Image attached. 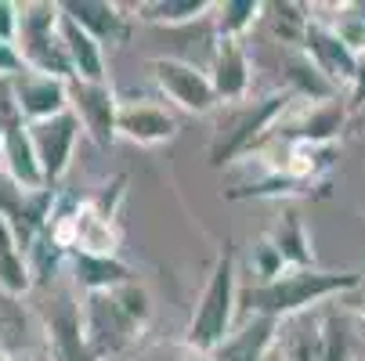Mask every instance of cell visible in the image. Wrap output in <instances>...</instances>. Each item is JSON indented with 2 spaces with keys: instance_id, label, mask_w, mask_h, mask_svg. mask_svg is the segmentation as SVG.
<instances>
[{
  "instance_id": "obj_1",
  "label": "cell",
  "mask_w": 365,
  "mask_h": 361,
  "mask_svg": "<svg viewBox=\"0 0 365 361\" xmlns=\"http://www.w3.org/2000/svg\"><path fill=\"white\" fill-rule=\"evenodd\" d=\"M358 278L354 275H315V271H300V275H286L282 282H272L264 289H250V307L264 315H279V311H297V307L340 293V289H354Z\"/></svg>"
},
{
  "instance_id": "obj_2",
  "label": "cell",
  "mask_w": 365,
  "mask_h": 361,
  "mask_svg": "<svg viewBox=\"0 0 365 361\" xmlns=\"http://www.w3.org/2000/svg\"><path fill=\"white\" fill-rule=\"evenodd\" d=\"M228 315H232V261L225 256V261L217 264V271H214L210 289H206V300L199 307V315L192 322V343L202 347V350L221 343V336L228 329Z\"/></svg>"
},
{
  "instance_id": "obj_3",
  "label": "cell",
  "mask_w": 365,
  "mask_h": 361,
  "mask_svg": "<svg viewBox=\"0 0 365 361\" xmlns=\"http://www.w3.org/2000/svg\"><path fill=\"white\" fill-rule=\"evenodd\" d=\"M73 137H76V116H69V113H62L55 120H43L40 127H33V145L40 152L43 177H58L66 170Z\"/></svg>"
},
{
  "instance_id": "obj_4",
  "label": "cell",
  "mask_w": 365,
  "mask_h": 361,
  "mask_svg": "<svg viewBox=\"0 0 365 361\" xmlns=\"http://www.w3.org/2000/svg\"><path fill=\"white\" fill-rule=\"evenodd\" d=\"M155 76H160V83L174 94V101H181L185 109H192V113H206V109L214 105V87L206 83L192 66L160 58V62H155Z\"/></svg>"
},
{
  "instance_id": "obj_5",
  "label": "cell",
  "mask_w": 365,
  "mask_h": 361,
  "mask_svg": "<svg viewBox=\"0 0 365 361\" xmlns=\"http://www.w3.org/2000/svg\"><path fill=\"white\" fill-rule=\"evenodd\" d=\"M307 47L315 51V58H319V69L329 76V80H351L358 76V62L351 55V47L344 36L322 29V26H311L307 29Z\"/></svg>"
},
{
  "instance_id": "obj_6",
  "label": "cell",
  "mask_w": 365,
  "mask_h": 361,
  "mask_svg": "<svg viewBox=\"0 0 365 361\" xmlns=\"http://www.w3.org/2000/svg\"><path fill=\"white\" fill-rule=\"evenodd\" d=\"M19 105L29 113V116H43V120H55L62 116V105H66V90L58 80L51 76H33V80H22L19 83Z\"/></svg>"
},
{
  "instance_id": "obj_7",
  "label": "cell",
  "mask_w": 365,
  "mask_h": 361,
  "mask_svg": "<svg viewBox=\"0 0 365 361\" xmlns=\"http://www.w3.org/2000/svg\"><path fill=\"white\" fill-rule=\"evenodd\" d=\"M76 98H80V113L87 120V127L98 134V141H109L113 137V127H116V113H113V94L101 87V83H83L76 87Z\"/></svg>"
},
{
  "instance_id": "obj_8",
  "label": "cell",
  "mask_w": 365,
  "mask_h": 361,
  "mask_svg": "<svg viewBox=\"0 0 365 361\" xmlns=\"http://www.w3.org/2000/svg\"><path fill=\"white\" fill-rule=\"evenodd\" d=\"M66 33V51H69V58H73V66L80 69V76L87 80V83H101V55H98V43H94V36L83 29V26H76L73 19H66V26H62Z\"/></svg>"
},
{
  "instance_id": "obj_9",
  "label": "cell",
  "mask_w": 365,
  "mask_h": 361,
  "mask_svg": "<svg viewBox=\"0 0 365 361\" xmlns=\"http://www.w3.org/2000/svg\"><path fill=\"white\" fill-rule=\"evenodd\" d=\"M116 123H120V130H127V134L138 137V141H155V137H170V134H174V120L163 116L160 109H148V105H141V109H123Z\"/></svg>"
},
{
  "instance_id": "obj_10",
  "label": "cell",
  "mask_w": 365,
  "mask_h": 361,
  "mask_svg": "<svg viewBox=\"0 0 365 361\" xmlns=\"http://www.w3.org/2000/svg\"><path fill=\"white\" fill-rule=\"evenodd\" d=\"M51 340H55V357L58 361H91L83 343H80V322L73 315V307H66L62 315L51 318Z\"/></svg>"
},
{
  "instance_id": "obj_11",
  "label": "cell",
  "mask_w": 365,
  "mask_h": 361,
  "mask_svg": "<svg viewBox=\"0 0 365 361\" xmlns=\"http://www.w3.org/2000/svg\"><path fill=\"white\" fill-rule=\"evenodd\" d=\"M268 336H272V318H257L232 343L221 347V361H257L260 350H264V343H268Z\"/></svg>"
},
{
  "instance_id": "obj_12",
  "label": "cell",
  "mask_w": 365,
  "mask_h": 361,
  "mask_svg": "<svg viewBox=\"0 0 365 361\" xmlns=\"http://www.w3.org/2000/svg\"><path fill=\"white\" fill-rule=\"evenodd\" d=\"M69 19L83 29H91L94 36H120V19L109 4H94V0H83V4H66Z\"/></svg>"
},
{
  "instance_id": "obj_13",
  "label": "cell",
  "mask_w": 365,
  "mask_h": 361,
  "mask_svg": "<svg viewBox=\"0 0 365 361\" xmlns=\"http://www.w3.org/2000/svg\"><path fill=\"white\" fill-rule=\"evenodd\" d=\"M8 159H11V174H15L19 184H26V188H40L43 170L36 167V159H33V145H29V137H26L22 130H11V134H8Z\"/></svg>"
},
{
  "instance_id": "obj_14",
  "label": "cell",
  "mask_w": 365,
  "mask_h": 361,
  "mask_svg": "<svg viewBox=\"0 0 365 361\" xmlns=\"http://www.w3.org/2000/svg\"><path fill=\"white\" fill-rule=\"evenodd\" d=\"M242 87H246V62L239 55V47L232 40H225L221 58H217V94L235 98V94H242Z\"/></svg>"
},
{
  "instance_id": "obj_15",
  "label": "cell",
  "mask_w": 365,
  "mask_h": 361,
  "mask_svg": "<svg viewBox=\"0 0 365 361\" xmlns=\"http://www.w3.org/2000/svg\"><path fill=\"white\" fill-rule=\"evenodd\" d=\"M26 286H29V275H26L22 261L15 256V242H11L8 224L0 221V289H8V293H22Z\"/></svg>"
},
{
  "instance_id": "obj_16",
  "label": "cell",
  "mask_w": 365,
  "mask_h": 361,
  "mask_svg": "<svg viewBox=\"0 0 365 361\" xmlns=\"http://www.w3.org/2000/svg\"><path fill=\"white\" fill-rule=\"evenodd\" d=\"M279 109H282V98H268V101H264V105H260L257 113H250V116L242 120V127L235 130V137H232L228 145H221V148L214 152V163H225V156H232L235 148H242V145H246V141H250V137H253V134H257L260 127H264V123H268V120H272V116H275Z\"/></svg>"
},
{
  "instance_id": "obj_17",
  "label": "cell",
  "mask_w": 365,
  "mask_h": 361,
  "mask_svg": "<svg viewBox=\"0 0 365 361\" xmlns=\"http://www.w3.org/2000/svg\"><path fill=\"white\" fill-rule=\"evenodd\" d=\"M26 340V315L11 300V293H0V350H11Z\"/></svg>"
},
{
  "instance_id": "obj_18",
  "label": "cell",
  "mask_w": 365,
  "mask_h": 361,
  "mask_svg": "<svg viewBox=\"0 0 365 361\" xmlns=\"http://www.w3.org/2000/svg\"><path fill=\"white\" fill-rule=\"evenodd\" d=\"M279 256L282 261H293V264H307L311 261V253H307V239H304V231H300V221H297V214H286V221H282V228H279Z\"/></svg>"
},
{
  "instance_id": "obj_19",
  "label": "cell",
  "mask_w": 365,
  "mask_h": 361,
  "mask_svg": "<svg viewBox=\"0 0 365 361\" xmlns=\"http://www.w3.org/2000/svg\"><path fill=\"white\" fill-rule=\"evenodd\" d=\"M76 271H80V282H83V286H116V282H123V275H127L120 264H113V261H94V256H87V253L76 256Z\"/></svg>"
},
{
  "instance_id": "obj_20",
  "label": "cell",
  "mask_w": 365,
  "mask_h": 361,
  "mask_svg": "<svg viewBox=\"0 0 365 361\" xmlns=\"http://www.w3.org/2000/svg\"><path fill=\"white\" fill-rule=\"evenodd\" d=\"M319 361H347V336H344V325H340L336 318H329V322H326Z\"/></svg>"
},
{
  "instance_id": "obj_21",
  "label": "cell",
  "mask_w": 365,
  "mask_h": 361,
  "mask_svg": "<svg viewBox=\"0 0 365 361\" xmlns=\"http://www.w3.org/2000/svg\"><path fill=\"white\" fill-rule=\"evenodd\" d=\"M340 120H344L340 105H326V109H319L315 116L304 123L300 134H304V137H329L333 130H340Z\"/></svg>"
},
{
  "instance_id": "obj_22",
  "label": "cell",
  "mask_w": 365,
  "mask_h": 361,
  "mask_svg": "<svg viewBox=\"0 0 365 361\" xmlns=\"http://www.w3.org/2000/svg\"><path fill=\"white\" fill-rule=\"evenodd\" d=\"M257 11V4H253V0H239V4H225V26L228 29H239V26H246L250 22V15Z\"/></svg>"
},
{
  "instance_id": "obj_23",
  "label": "cell",
  "mask_w": 365,
  "mask_h": 361,
  "mask_svg": "<svg viewBox=\"0 0 365 361\" xmlns=\"http://www.w3.org/2000/svg\"><path fill=\"white\" fill-rule=\"evenodd\" d=\"M202 4L199 0H181V4H160V8H152L155 19H185V15H195Z\"/></svg>"
},
{
  "instance_id": "obj_24",
  "label": "cell",
  "mask_w": 365,
  "mask_h": 361,
  "mask_svg": "<svg viewBox=\"0 0 365 361\" xmlns=\"http://www.w3.org/2000/svg\"><path fill=\"white\" fill-rule=\"evenodd\" d=\"M15 33V19H11V4H0V43H8Z\"/></svg>"
},
{
  "instance_id": "obj_25",
  "label": "cell",
  "mask_w": 365,
  "mask_h": 361,
  "mask_svg": "<svg viewBox=\"0 0 365 361\" xmlns=\"http://www.w3.org/2000/svg\"><path fill=\"white\" fill-rule=\"evenodd\" d=\"M0 69H19V58L8 43H0Z\"/></svg>"
},
{
  "instance_id": "obj_26",
  "label": "cell",
  "mask_w": 365,
  "mask_h": 361,
  "mask_svg": "<svg viewBox=\"0 0 365 361\" xmlns=\"http://www.w3.org/2000/svg\"><path fill=\"white\" fill-rule=\"evenodd\" d=\"M354 87H358V90H354V101H361V98H365V66L358 69V76H354Z\"/></svg>"
},
{
  "instance_id": "obj_27",
  "label": "cell",
  "mask_w": 365,
  "mask_h": 361,
  "mask_svg": "<svg viewBox=\"0 0 365 361\" xmlns=\"http://www.w3.org/2000/svg\"><path fill=\"white\" fill-rule=\"evenodd\" d=\"M358 311H361V315H365V300H361V303H358Z\"/></svg>"
}]
</instances>
